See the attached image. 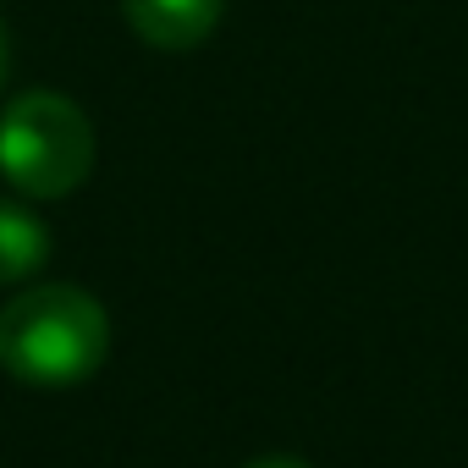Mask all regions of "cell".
I'll list each match as a JSON object with an SVG mask.
<instances>
[{"mask_svg": "<svg viewBox=\"0 0 468 468\" xmlns=\"http://www.w3.org/2000/svg\"><path fill=\"white\" fill-rule=\"evenodd\" d=\"M94 171V122L56 89H28L0 111V176L28 198H67Z\"/></svg>", "mask_w": 468, "mask_h": 468, "instance_id": "cell-2", "label": "cell"}, {"mask_svg": "<svg viewBox=\"0 0 468 468\" xmlns=\"http://www.w3.org/2000/svg\"><path fill=\"white\" fill-rule=\"evenodd\" d=\"M111 353V320L94 292L45 282L0 309V369L23 386L61 391L89 380Z\"/></svg>", "mask_w": 468, "mask_h": 468, "instance_id": "cell-1", "label": "cell"}, {"mask_svg": "<svg viewBox=\"0 0 468 468\" xmlns=\"http://www.w3.org/2000/svg\"><path fill=\"white\" fill-rule=\"evenodd\" d=\"M6 67H12V56H6V23H0V83H6Z\"/></svg>", "mask_w": 468, "mask_h": 468, "instance_id": "cell-6", "label": "cell"}, {"mask_svg": "<svg viewBox=\"0 0 468 468\" xmlns=\"http://www.w3.org/2000/svg\"><path fill=\"white\" fill-rule=\"evenodd\" d=\"M249 468H309V463H298V457H260V463H249Z\"/></svg>", "mask_w": 468, "mask_h": 468, "instance_id": "cell-5", "label": "cell"}, {"mask_svg": "<svg viewBox=\"0 0 468 468\" xmlns=\"http://www.w3.org/2000/svg\"><path fill=\"white\" fill-rule=\"evenodd\" d=\"M45 260H50L45 220L28 204H17V198H0V287L28 282Z\"/></svg>", "mask_w": 468, "mask_h": 468, "instance_id": "cell-4", "label": "cell"}, {"mask_svg": "<svg viewBox=\"0 0 468 468\" xmlns=\"http://www.w3.org/2000/svg\"><path fill=\"white\" fill-rule=\"evenodd\" d=\"M122 12L149 50H193L215 34L226 0H122Z\"/></svg>", "mask_w": 468, "mask_h": 468, "instance_id": "cell-3", "label": "cell"}]
</instances>
